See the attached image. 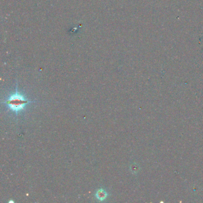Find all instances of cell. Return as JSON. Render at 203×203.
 <instances>
[{
  "label": "cell",
  "instance_id": "cell-1",
  "mask_svg": "<svg viewBox=\"0 0 203 203\" xmlns=\"http://www.w3.org/2000/svg\"><path fill=\"white\" fill-rule=\"evenodd\" d=\"M33 101H29L26 99L22 95L18 93L17 90V86L16 88V93L12 94L5 101V104L8 108L14 112L16 114L24 109V107L27 104Z\"/></svg>",
  "mask_w": 203,
  "mask_h": 203
},
{
  "label": "cell",
  "instance_id": "cell-2",
  "mask_svg": "<svg viewBox=\"0 0 203 203\" xmlns=\"http://www.w3.org/2000/svg\"><path fill=\"white\" fill-rule=\"evenodd\" d=\"M95 196L96 198L100 201V202H102L104 200H106L108 196V194L107 193V192L103 190V189H99L97 191L96 194H95Z\"/></svg>",
  "mask_w": 203,
  "mask_h": 203
}]
</instances>
